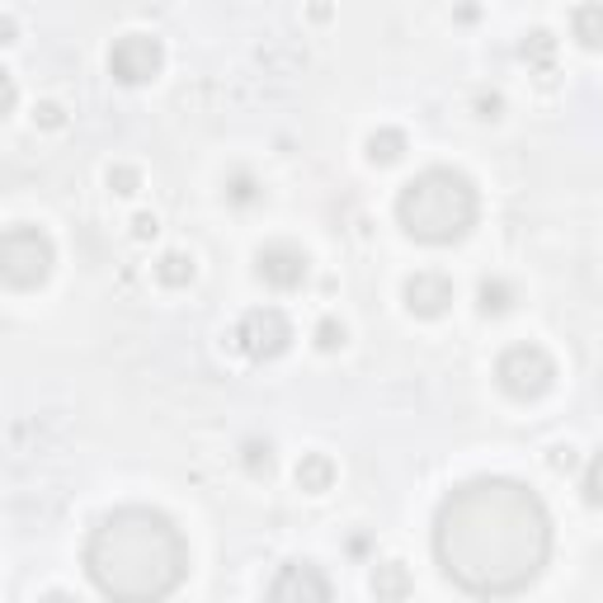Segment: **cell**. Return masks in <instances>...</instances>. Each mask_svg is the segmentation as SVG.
Returning <instances> with one entry per match:
<instances>
[{
    "instance_id": "12",
    "label": "cell",
    "mask_w": 603,
    "mask_h": 603,
    "mask_svg": "<svg viewBox=\"0 0 603 603\" xmlns=\"http://www.w3.org/2000/svg\"><path fill=\"white\" fill-rule=\"evenodd\" d=\"M297 485L302 491H311V495H321L335 485V463H330L325 453H302V463H297Z\"/></svg>"
},
{
    "instance_id": "23",
    "label": "cell",
    "mask_w": 603,
    "mask_h": 603,
    "mask_svg": "<svg viewBox=\"0 0 603 603\" xmlns=\"http://www.w3.org/2000/svg\"><path fill=\"white\" fill-rule=\"evenodd\" d=\"M34 123H38V127H62V123H66V109L52 104V99H42V104L34 109Z\"/></svg>"
},
{
    "instance_id": "24",
    "label": "cell",
    "mask_w": 603,
    "mask_h": 603,
    "mask_svg": "<svg viewBox=\"0 0 603 603\" xmlns=\"http://www.w3.org/2000/svg\"><path fill=\"white\" fill-rule=\"evenodd\" d=\"M156 232H161V222H156V212H137V218H133V236H137V241H151Z\"/></svg>"
},
{
    "instance_id": "1",
    "label": "cell",
    "mask_w": 603,
    "mask_h": 603,
    "mask_svg": "<svg viewBox=\"0 0 603 603\" xmlns=\"http://www.w3.org/2000/svg\"><path fill=\"white\" fill-rule=\"evenodd\" d=\"M434 562L477 599L524 594L552 562V514L514 477H471L434 514Z\"/></svg>"
},
{
    "instance_id": "27",
    "label": "cell",
    "mask_w": 603,
    "mask_h": 603,
    "mask_svg": "<svg viewBox=\"0 0 603 603\" xmlns=\"http://www.w3.org/2000/svg\"><path fill=\"white\" fill-rule=\"evenodd\" d=\"M14 109V76L10 71H0V113Z\"/></svg>"
},
{
    "instance_id": "11",
    "label": "cell",
    "mask_w": 603,
    "mask_h": 603,
    "mask_svg": "<svg viewBox=\"0 0 603 603\" xmlns=\"http://www.w3.org/2000/svg\"><path fill=\"white\" fill-rule=\"evenodd\" d=\"M372 594H378V603H406L410 599V570L401 566V562H378L372 566Z\"/></svg>"
},
{
    "instance_id": "5",
    "label": "cell",
    "mask_w": 603,
    "mask_h": 603,
    "mask_svg": "<svg viewBox=\"0 0 603 603\" xmlns=\"http://www.w3.org/2000/svg\"><path fill=\"white\" fill-rule=\"evenodd\" d=\"M495 382L514 401H538L556 386V358L542 344H509L495 364Z\"/></svg>"
},
{
    "instance_id": "3",
    "label": "cell",
    "mask_w": 603,
    "mask_h": 603,
    "mask_svg": "<svg viewBox=\"0 0 603 603\" xmlns=\"http://www.w3.org/2000/svg\"><path fill=\"white\" fill-rule=\"evenodd\" d=\"M481 198L463 170L453 165H429L415 180L401 184L396 194V222L401 232L420 246H453L477 226Z\"/></svg>"
},
{
    "instance_id": "4",
    "label": "cell",
    "mask_w": 603,
    "mask_h": 603,
    "mask_svg": "<svg viewBox=\"0 0 603 603\" xmlns=\"http://www.w3.org/2000/svg\"><path fill=\"white\" fill-rule=\"evenodd\" d=\"M57 264V250H52V236L42 232V226H10L5 241H0V279H5V288H38V283H48Z\"/></svg>"
},
{
    "instance_id": "15",
    "label": "cell",
    "mask_w": 603,
    "mask_h": 603,
    "mask_svg": "<svg viewBox=\"0 0 603 603\" xmlns=\"http://www.w3.org/2000/svg\"><path fill=\"white\" fill-rule=\"evenodd\" d=\"M364 151H368L372 165H392L406 156V133H401V127H378V133L364 141Z\"/></svg>"
},
{
    "instance_id": "20",
    "label": "cell",
    "mask_w": 603,
    "mask_h": 603,
    "mask_svg": "<svg viewBox=\"0 0 603 603\" xmlns=\"http://www.w3.org/2000/svg\"><path fill=\"white\" fill-rule=\"evenodd\" d=\"M104 180H109V189H113V194H137V189H141V170H137V165H127V161H113Z\"/></svg>"
},
{
    "instance_id": "18",
    "label": "cell",
    "mask_w": 603,
    "mask_h": 603,
    "mask_svg": "<svg viewBox=\"0 0 603 603\" xmlns=\"http://www.w3.org/2000/svg\"><path fill=\"white\" fill-rule=\"evenodd\" d=\"M519 52H524V62H533V66H552L556 62V38L547 34V28H533Z\"/></svg>"
},
{
    "instance_id": "9",
    "label": "cell",
    "mask_w": 603,
    "mask_h": 603,
    "mask_svg": "<svg viewBox=\"0 0 603 603\" xmlns=\"http://www.w3.org/2000/svg\"><path fill=\"white\" fill-rule=\"evenodd\" d=\"M307 250L293 246V241H274V246H264L260 255H255V274H260L269 288H283V293H293L307 283Z\"/></svg>"
},
{
    "instance_id": "6",
    "label": "cell",
    "mask_w": 603,
    "mask_h": 603,
    "mask_svg": "<svg viewBox=\"0 0 603 603\" xmlns=\"http://www.w3.org/2000/svg\"><path fill=\"white\" fill-rule=\"evenodd\" d=\"M232 340H236V349L255 358V364H274V358L288 354V344H293V325H288V316H283L279 307H255L241 316V325L232 330Z\"/></svg>"
},
{
    "instance_id": "19",
    "label": "cell",
    "mask_w": 603,
    "mask_h": 603,
    "mask_svg": "<svg viewBox=\"0 0 603 603\" xmlns=\"http://www.w3.org/2000/svg\"><path fill=\"white\" fill-rule=\"evenodd\" d=\"M580 491H584V505L603 509V448L590 457V467H584V481H580Z\"/></svg>"
},
{
    "instance_id": "8",
    "label": "cell",
    "mask_w": 603,
    "mask_h": 603,
    "mask_svg": "<svg viewBox=\"0 0 603 603\" xmlns=\"http://www.w3.org/2000/svg\"><path fill=\"white\" fill-rule=\"evenodd\" d=\"M269 603H330V580L316 562H283L269 580Z\"/></svg>"
},
{
    "instance_id": "28",
    "label": "cell",
    "mask_w": 603,
    "mask_h": 603,
    "mask_svg": "<svg viewBox=\"0 0 603 603\" xmlns=\"http://www.w3.org/2000/svg\"><path fill=\"white\" fill-rule=\"evenodd\" d=\"M38 603H81V599H76V594H66V590H48Z\"/></svg>"
},
{
    "instance_id": "16",
    "label": "cell",
    "mask_w": 603,
    "mask_h": 603,
    "mask_svg": "<svg viewBox=\"0 0 603 603\" xmlns=\"http://www.w3.org/2000/svg\"><path fill=\"white\" fill-rule=\"evenodd\" d=\"M570 34L580 38V48L599 52L603 48V5H576L570 10Z\"/></svg>"
},
{
    "instance_id": "2",
    "label": "cell",
    "mask_w": 603,
    "mask_h": 603,
    "mask_svg": "<svg viewBox=\"0 0 603 603\" xmlns=\"http://www.w3.org/2000/svg\"><path fill=\"white\" fill-rule=\"evenodd\" d=\"M85 576L113 603H165L189 576V542L170 514L123 505L85 538Z\"/></svg>"
},
{
    "instance_id": "17",
    "label": "cell",
    "mask_w": 603,
    "mask_h": 603,
    "mask_svg": "<svg viewBox=\"0 0 603 603\" xmlns=\"http://www.w3.org/2000/svg\"><path fill=\"white\" fill-rule=\"evenodd\" d=\"M241 463H246V471H250L255 481L274 477V448H269V443H260V439H250L246 448H241Z\"/></svg>"
},
{
    "instance_id": "21",
    "label": "cell",
    "mask_w": 603,
    "mask_h": 603,
    "mask_svg": "<svg viewBox=\"0 0 603 603\" xmlns=\"http://www.w3.org/2000/svg\"><path fill=\"white\" fill-rule=\"evenodd\" d=\"M344 340H349V330H344V321H335V316H325V321L316 325V349L335 354V349H344Z\"/></svg>"
},
{
    "instance_id": "22",
    "label": "cell",
    "mask_w": 603,
    "mask_h": 603,
    "mask_svg": "<svg viewBox=\"0 0 603 603\" xmlns=\"http://www.w3.org/2000/svg\"><path fill=\"white\" fill-rule=\"evenodd\" d=\"M226 198H232V204H255V198H260V189H255V180L246 175V170H236L232 184H226Z\"/></svg>"
},
{
    "instance_id": "13",
    "label": "cell",
    "mask_w": 603,
    "mask_h": 603,
    "mask_svg": "<svg viewBox=\"0 0 603 603\" xmlns=\"http://www.w3.org/2000/svg\"><path fill=\"white\" fill-rule=\"evenodd\" d=\"M194 274H198V264L189 250H165L161 260H156V279H161L165 288H189Z\"/></svg>"
},
{
    "instance_id": "14",
    "label": "cell",
    "mask_w": 603,
    "mask_h": 603,
    "mask_svg": "<svg viewBox=\"0 0 603 603\" xmlns=\"http://www.w3.org/2000/svg\"><path fill=\"white\" fill-rule=\"evenodd\" d=\"M514 302H519V293H514V283L509 279H500V274H491V279H481V288H477V307H481V316H505Z\"/></svg>"
},
{
    "instance_id": "25",
    "label": "cell",
    "mask_w": 603,
    "mask_h": 603,
    "mask_svg": "<svg viewBox=\"0 0 603 603\" xmlns=\"http://www.w3.org/2000/svg\"><path fill=\"white\" fill-rule=\"evenodd\" d=\"M500 109H505V99L500 95H477V119H500Z\"/></svg>"
},
{
    "instance_id": "7",
    "label": "cell",
    "mask_w": 603,
    "mask_h": 603,
    "mask_svg": "<svg viewBox=\"0 0 603 603\" xmlns=\"http://www.w3.org/2000/svg\"><path fill=\"white\" fill-rule=\"evenodd\" d=\"M165 66V42L156 34H123L109 48V71L119 85H147Z\"/></svg>"
},
{
    "instance_id": "26",
    "label": "cell",
    "mask_w": 603,
    "mask_h": 603,
    "mask_svg": "<svg viewBox=\"0 0 603 603\" xmlns=\"http://www.w3.org/2000/svg\"><path fill=\"white\" fill-rule=\"evenodd\" d=\"M547 463H552V471H576L580 457H576V448H552Z\"/></svg>"
},
{
    "instance_id": "10",
    "label": "cell",
    "mask_w": 603,
    "mask_h": 603,
    "mask_svg": "<svg viewBox=\"0 0 603 603\" xmlns=\"http://www.w3.org/2000/svg\"><path fill=\"white\" fill-rule=\"evenodd\" d=\"M401 297H406L410 316H420V321H439V316L453 307V279L439 274V269H420V274L406 279Z\"/></svg>"
}]
</instances>
